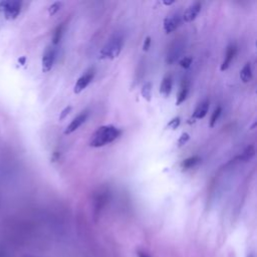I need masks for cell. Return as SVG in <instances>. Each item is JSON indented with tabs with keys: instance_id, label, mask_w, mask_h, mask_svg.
Listing matches in <instances>:
<instances>
[{
	"instance_id": "cb8c5ba5",
	"label": "cell",
	"mask_w": 257,
	"mask_h": 257,
	"mask_svg": "<svg viewBox=\"0 0 257 257\" xmlns=\"http://www.w3.org/2000/svg\"><path fill=\"white\" fill-rule=\"evenodd\" d=\"M179 63L183 68H189L192 63V57H184L180 60Z\"/></svg>"
},
{
	"instance_id": "6da1fadb",
	"label": "cell",
	"mask_w": 257,
	"mask_h": 257,
	"mask_svg": "<svg viewBox=\"0 0 257 257\" xmlns=\"http://www.w3.org/2000/svg\"><path fill=\"white\" fill-rule=\"evenodd\" d=\"M122 132L120 129L113 125L102 126L93 133L89 146L91 148H101L110 143H113L121 136Z\"/></svg>"
},
{
	"instance_id": "4316f807",
	"label": "cell",
	"mask_w": 257,
	"mask_h": 257,
	"mask_svg": "<svg viewBox=\"0 0 257 257\" xmlns=\"http://www.w3.org/2000/svg\"><path fill=\"white\" fill-rule=\"evenodd\" d=\"M138 256L139 257H150V256H148L146 253H144V252H139L138 253Z\"/></svg>"
},
{
	"instance_id": "8fae6325",
	"label": "cell",
	"mask_w": 257,
	"mask_h": 257,
	"mask_svg": "<svg viewBox=\"0 0 257 257\" xmlns=\"http://www.w3.org/2000/svg\"><path fill=\"white\" fill-rule=\"evenodd\" d=\"M172 86H173V80L170 75H167L164 79L160 86V92L162 96H164L165 98H168L170 96V93L172 91Z\"/></svg>"
},
{
	"instance_id": "f1b7e54d",
	"label": "cell",
	"mask_w": 257,
	"mask_h": 257,
	"mask_svg": "<svg viewBox=\"0 0 257 257\" xmlns=\"http://www.w3.org/2000/svg\"><path fill=\"white\" fill-rule=\"evenodd\" d=\"M249 257H253V256H249Z\"/></svg>"
},
{
	"instance_id": "d6986e66",
	"label": "cell",
	"mask_w": 257,
	"mask_h": 257,
	"mask_svg": "<svg viewBox=\"0 0 257 257\" xmlns=\"http://www.w3.org/2000/svg\"><path fill=\"white\" fill-rule=\"evenodd\" d=\"M221 113H222L221 107H218V108L214 111V113H213L212 115H211V119H210V123H209V127H210V128H213V127L215 126V124L217 123L218 119L220 118Z\"/></svg>"
},
{
	"instance_id": "7402d4cb",
	"label": "cell",
	"mask_w": 257,
	"mask_h": 257,
	"mask_svg": "<svg viewBox=\"0 0 257 257\" xmlns=\"http://www.w3.org/2000/svg\"><path fill=\"white\" fill-rule=\"evenodd\" d=\"M180 123H181V119L179 118V116H176V118L172 119L169 124H168V128L172 129V130H176L179 126H180Z\"/></svg>"
},
{
	"instance_id": "44dd1931",
	"label": "cell",
	"mask_w": 257,
	"mask_h": 257,
	"mask_svg": "<svg viewBox=\"0 0 257 257\" xmlns=\"http://www.w3.org/2000/svg\"><path fill=\"white\" fill-rule=\"evenodd\" d=\"M189 139H190V136H189L188 133H183V134L181 135V137L179 138V140H178V146H179V147L184 146L187 142L189 141Z\"/></svg>"
},
{
	"instance_id": "52a82bcc",
	"label": "cell",
	"mask_w": 257,
	"mask_h": 257,
	"mask_svg": "<svg viewBox=\"0 0 257 257\" xmlns=\"http://www.w3.org/2000/svg\"><path fill=\"white\" fill-rule=\"evenodd\" d=\"M237 54V46L236 44H230L228 48H227V51H226V54H225V58L221 64V67L220 69L222 72H225L226 69L229 67V65L231 64L233 58L235 57Z\"/></svg>"
},
{
	"instance_id": "d4e9b609",
	"label": "cell",
	"mask_w": 257,
	"mask_h": 257,
	"mask_svg": "<svg viewBox=\"0 0 257 257\" xmlns=\"http://www.w3.org/2000/svg\"><path fill=\"white\" fill-rule=\"evenodd\" d=\"M71 111H72V107L71 106H68V107H66L61 113H60V116H59V120L60 121H62L63 119H65L66 118V116H67V114H69V113H71Z\"/></svg>"
},
{
	"instance_id": "ac0fdd59",
	"label": "cell",
	"mask_w": 257,
	"mask_h": 257,
	"mask_svg": "<svg viewBox=\"0 0 257 257\" xmlns=\"http://www.w3.org/2000/svg\"><path fill=\"white\" fill-rule=\"evenodd\" d=\"M142 93V97L147 101V102H151L152 101V84L150 82L146 83L141 90Z\"/></svg>"
},
{
	"instance_id": "30bf717a",
	"label": "cell",
	"mask_w": 257,
	"mask_h": 257,
	"mask_svg": "<svg viewBox=\"0 0 257 257\" xmlns=\"http://www.w3.org/2000/svg\"><path fill=\"white\" fill-rule=\"evenodd\" d=\"M209 105H210V102L208 99L204 100L201 104L198 105V107L196 108V110L194 111V113L192 114V119L194 120L193 122H195V120H201V119L205 118L208 113V110H209Z\"/></svg>"
},
{
	"instance_id": "9c48e42d",
	"label": "cell",
	"mask_w": 257,
	"mask_h": 257,
	"mask_svg": "<svg viewBox=\"0 0 257 257\" xmlns=\"http://www.w3.org/2000/svg\"><path fill=\"white\" fill-rule=\"evenodd\" d=\"M2 5L5 15L10 19L15 18L20 12L21 4L19 2H4Z\"/></svg>"
},
{
	"instance_id": "7a4b0ae2",
	"label": "cell",
	"mask_w": 257,
	"mask_h": 257,
	"mask_svg": "<svg viewBox=\"0 0 257 257\" xmlns=\"http://www.w3.org/2000/svg\"><path fill=\"white\" fill-rule=\"evenodd\" d=\"M124 37L122 34H114L104 46L100 53L101 59H114L118 57L123 50Z\"/></svg>"
},
{
	"instance_id": "8992f818",
	"label": "cell",
	"mask_w": 257,
	"mask_h": 257,
	"mask_svg": "<svg viewBox=\"0 0 257 257\" xmlns=\"http://www.w3.org/2000/svg\"><path fill=\"white\" fill-rule=\"evenodd\" d=\"M180 23H181V19H180V16L178 13L166 17L164 20L165 32L168 34V33L175 31L180 27Z\"/></svg>"
},
{
	"instance_id": "7c38bea8",
	"label": "cell",
	"mask_w": 257,
	"mask_h": 257,
	"mask_svg": "<svg viewBox=\"0 0 257 257\" xmlns=\"http://www.w3.org/2000/svg\"><path fill=\"white\" fill-rule=\"evenodd\" d=\"M181 52H182V49H181V46H180V43H179V42L177 41V39H176V41L172 44L171 49L168 51L167 59H166L167 63H173V62H175V61L178 59Z\"/></svg>"
},
{
	"instance_id": "5b68a950",
	"label": "cell",
	"mask_w": 257,
	"mask_h": 257,
	"mask_svg": "<svg viewBox=\"0 0 257 257\" xmlns=\"http://www.w3.org/2000/svg\"><path fill=\"white\" fill-rule=\"evenodd\" d=\"M56 60V51L53 48H48L42 57V69L44 73H49L54 66Z\"/></svg>"
},
{
	"instance_id": "ba28073f",
	"label": "cell",
	"mask_w": 257,
	"mask_h": 257,
	"mask_svg": "<svg viewBox=\"0 0 257 257\" xmlns=\"http://www.w3.org/2000/svg\"><path fill=\"white\" fill-rule=\"evenodd\" d=\"M201 3L200 2H194L193 4H191L188 9H187L183 15V19L185 22H192L193 20H195V18L197 17V15L200 13L201 11Z\"/></svg>"
},
{
	"instance_id": "484cf974",
	"label": "cell",
	"mask_w": 257,
	"mask_h": 257,
	"mask_svg": "<svg viewBox=\"0 0 257 257\" xmlns=\"http://www.w3.org/2000/svg\"><path fill=\"white\" fill-rule=\"evenodd\" d=\"M151 42H152L151 37H150V36H147L146 39H145V41H144V44H143V51H144V52H148V51H149L150 46H151Z\"/></svg>"
},
{
	"instance_id": "4fadbf2b",
	"label": "cell",
	"mask_w": 257,
	"mask_h": 257,
	"mask_svg": "<svg viewBox=\"0 0 257 257\" xmlns=\"http://www.w3.org/2000/svg\"><path fill=\"white\" fill-rule=\"evenodd\" d=\"M188 91H189L188 82H187V81H183L182 86H181L180 92H179L178 98H177V102H176V105H177V106H180L182 103H184V102L186 101L187 96H188Z\"/></svg>"
},
{
	"instance_id": "2e32d148",
	"label": "cell",
	"mask_w": 257,
	"mask_h": 257,
	"mask_svg": "<svg viewBox=\"0 0 257 257\" xmlns=\"http://www.w3.org/2000/svg\"><path fill=\"white\" fill-rule=\"evenodd\" d=\"M103 189L104 190H102L98 193V195H96V210H100V208H102L107 203V200L109 198V192L106 190V188Z\"/></svg>"
},
{
	"instance_id": "ffe728a7",
	"label": "cell",
	"mask_w": 257,
	"mask_h": 257,
	"mask_svg": "<svg viewBox=\"0 0 257 257\" xmlns=\"http://www.w3.org/2000/svg\"><path fill=\"white\" fill-rule=\"evenodd\" d=\"M63 34V25L61 23V25H59L56 30H55V33H54V37H53V43L54 44H57L59 42V40L61 39V36Z\"/></svg>"
},
{
	"instance_id": "5bb4252c",
	"label": "cell",
	"mask_w": 257,
	"mask_h": 257,
	"mask_svg": "<svg viewBox=\"0 0 257 257\" xmlns=\"http://www.w3.org/2000/svg\"><path fill=\"white\" fill-rule=\"evenodd\" d=\"M201 161L200 157L198 156H193V157H190L188 159L184 160L182 163H181V168L184 169V170H188V169H191L193 167H195L197 164H199Z\"/></svg>"
},
{
	"instance_id": "83f0119b",
	"label": "cell",
	"mask_w": 257,
	"mask_h": 257,
	"mask_svg": "<svg viewBox=\"0 0 257 257\" xmlns=\"http://www.w3.org/2000/svg\"><path fill=\"white\" fill-rule=\"evenodd\" d=\"M163 3H164V4H165V5H167V6H170V5L174 4V3H175V1H163Z\"/></svg>"
},
{
	"instance_id": "3957f363",
	"label": "cell",
	"mask_w": 257,
	"mask_h": 257,
	"mask_svg": "<svg viewBox=\"0 0 257 257\" xmlns=\"http://www.w3.org/2000/svg\"><path fill=\"white\" fill-rule=\"evenodd\" d=\"M95 77V68H89L87 72H86L76 83L75 86V93H81L92 81Z\"/></svg>"
},
{
	"instance_id": "9a60e30c",
	"label": "cell",
	"mask_w": 257,
	"mask_h": 257,
	"mask_svg": "<svg viewBox=\"0 0 257 257\" xmlns=\"http://www.w3.org/2000/svg\"><path fill=\"white\" fill-rule=\"evenodd\" d=\"M240 79L244 84H247L251 81L252 79V67H251V63L247 62L243 68L241 69L240 72Z\"/></svg>"
},
{
	"instance_id": "277c9868",
	"label": "cell",
	"mask_w": 257,
	"mask_h": 257,
	"mask_svg": "<svg viewBox=\"0 0 257 257\" xmlns=\"http://www.w3.org/2000/svg\"><path fill=\"white\" fill-rule=\"evenodd\" d=\"M87 118H88V112L87 111L81 113L79 115L76 116L74 121L66 127V129L64 131V135H69V134L76 132L80 127H82L86 123Z\"/></svg>"
},
{
	"instance_id": "603a6c76",
	"label": "cell",
	"mask_w": 257,
	"mask_h": 257,
	"mask_svg": "<svg viewBox=\"0 0 257 257\" xmlns=\"http://www.w3.org/2000/svg\"><path fill=\"white\" fill-rule=\"evenodd\" d=\"M60 7H61V2H59V1L55 2V3L52 4V5L50 6V8H49L50 14H51V15H55V14L60 9Z\"/></svg>"
},
{
	"instance_id": "e0dca14e",
	"label": "cell",
	"mask_w": 257,
	"mask_h": 257,
	"mask_svg": "<svg viewBox=\"0 0 257 257\" xmlns=\"http://www.w3.org/2000/svg\"><path fill=\"white\" fill-rule=\"evenodd\" d=\"M254 154H255V149H254V146H248L245 150H244V152L242 153V155H240L238 158H237V160H239V161H243V162H247V161H249L253 156H254Z\"/></svg>"
}]
</instances>
